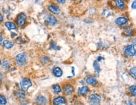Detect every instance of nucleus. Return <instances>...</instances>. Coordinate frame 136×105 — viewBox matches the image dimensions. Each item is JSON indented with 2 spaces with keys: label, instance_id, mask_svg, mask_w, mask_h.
I'll use <instances>...</instances> for the list:
<instances>
[{
  "label": "nucleus",
  "instance_id": "nucleus-13",
  "mask_svg": "<svg viewBox=\"0 0 136 105\" xmlns=\"http://www.w3.org/2000/svg\"><path fill=\"white\" fill-rule=\"evenodd\" d=\"M89 92V88L87 86H83L80 87L78 90L79 95H85Z\"/></svg>",
  "mask_w": 136,
  "mask_h": 105
},
{
  "label": "nucleus",
  "instance_id": "nucleus-31",
  "mask_svg": "<svg viewBox=\"0 0 136 105\" xmlns=\"http://www.w3.org/2000/svg\"><path fill=\"white\" fill-rule=\"evenodd\" d=\"M72 73L73 74V75L75 74V69H74V67H72Z\"/></svg>",
  "mask_w": 136,
  "mask_h": 105
},
{
  "label": "nucleus",
  "instance_id": "nucleus-27",
  "mask_svg": "<svg viewBox=\"0 0 136 105\" xmlns=\"http://www.w3.org/2000/svg\"><path fill=\"white\" fill-rule=\"evenodd\" d=\"M56 1L60 4H64L66 2V0H56Z\"/></svg>",
  "mask_w": 136,
  "mask_h": 105
},
{
  "label": "nucleus",
  "instance_id": "nucleus-3",
  "mask_svg": "<svg viewBox=\"0 0 136 105\" xmlns=\"http://www.w3.org/2000/svg\"><path fill=\"white\" fill-rule=\"evenodd\" d=\"M26 19L27 17L24 13H20L16 17L17 24L19 27H23L26 22Z\"/></svg>",
  "mask_w": 136,
  "mask_h": 105
},
{
  "label": "nucleus",
  "instance_id": "nucleus-29",
  "mask_svg": "<svg viewBox=\"0 0 136 105\" xmlns=\"http://www.w3.org/2000/svg\"><path fill=\"white\" fill-rule=\"evenodd\" d=\"M3 43V37L1 36V35L0 34V45H1Z\"/></svg>",
  "mask_w": 136,
  "mask_h": 105
},
{
  "label": "nucleus",
  "instance_id": "nucleus-28",
  "mask_svg": "<svg viewBox=\"0 0 136 105\" xmlns=\"http://www.w3.org/2000/svg\"><path fill=\"white\" fill-rule=\"evenodd\" d=\"M3 21V17L2 15V14L0 13V23H1Z\"/></svg>",
  "mask_w": 136,
  "mask_h": 105
},
{
  "label": "nucleus",
  "instance_id": "nucleus-24",
  "mask_svg": "<svg viewBox=\"0 0 136 105\" xmlns=\"http://www.w3.org/2000/svg\"><path fill=\"white\" fill-rule=\"evenodd\" d=\"M124 33H126V35H129V36H131V35H132V34H133V31H132V30H130V29H127V30H126L124 31Z\"/></svg>",
  "mask_w": 136,
  "mask_h": 105
},
{
  "label": "nucleus",
  "instance_id": "nucleus-17",
  "mask_svg": "<svg viewBox=\"0 0 136 105\" xmlns=\"http://www.w3.org/2000/svg\"><path fill=\"white\" fill-rule=\"evenodd\" d=\"M93 66H94L95 71V76H99V72L100 71V66H99V62H98L97 60H95Z\"/></svg>",
  "mask_w": 136,
  "mask_h": 105
},
{
  "label": "nucleus",
  "instance_id": "nucleus-19",
  "mask_svg": "<svg viewBox=\"0 0 136 105\" xmlns=\"http://www.w3.org/2000/svg\"><path fill=\"white\" fill-rule=\"evenodd\" d=\"M3 45H4V47H5L6 49H12L13 47V44L12 42H11L9 40H4V42H3Z\"/></svg>",
  "mask_w": 136,
  "mask_h": 105
},
{
  "label": "nucleus",
  "instance_id": "nucleus-7",
  "mask_svg": "<svg viewBox=\"0 0 136 105\" xmlns=\"http://www.w3.org/2000/svg\"><path fill=\"white\" fill-rule=\"evenodd\" d=\"M127 18L124 17H118V18H117L115 20V24L117 25L118 26H122V25L126 24L127 23Z\"/></svg>",
  "mask_w": 136,
  "mask_h": 105
},
{
  "label": "nucleus",
  "instance_id": "nucleus-4",
  "mask_svg": "<svg viewBox=\"0 0 136 105\" xmlns=\"http://www.w3.org/2000/svg\"><path fill=\"white\" fill-rule=\"evenodd\" d=\"M125 53L129 57H134L135 55V49L133 45H129L125 49Z\"/></svg>",
  "mask_w": 136,
  "mask_h": 105
},
{
  "label": "nucleus",
  "instance_id": "nucleus-11",
  "mask_svg": "<svg viewBox=\"0 0 136 105\" xmlns=\"http://www.w3.org/2000/svg\"><path fill=\"white\" fill-rule=\"evenodd\" d=\"M115 3L118 7V8L121 9V10L125 9V8H126V4L123 0H115Z\"/></svg>",
  "mask_w": 136,
  "mask_h": 105
},
{
  "label": "nucleus",
  "instance_id": "nucleus-15",
  "mask_svg": "<svg viewBox=\"0 0 136 105\" xmlns=\"http://www.w3.org/2000/svg\"><path fill=\"white\" fill-rule=\"evenodd\" d=\"M86 82L88 84H90V85H95V84L98 83V81L94 77L90 76V77H88L86 79Z\"/></svg>",
  "mask_w": 136,
  "mask_h": 105
},
{
  "label": "nucleus",
  "instance_id": "nucleus-26",
  "mask_svg": "<svg viewBox=\"0 0 136 105\" xmlns=\"http://www.w3.org/2000/svg\"><path fill=\"white\" fill-rule=\"evenodd\" d=\"M132 8L134 9H135V8H136V1H135V0H134V2L132 3Z\"/></svg>",
  "mask_w": 136,
  "mask_h": 105
},
{
  "label": "nucleus",
  "instance_id": "nucleus-33",
  "mask_svg": "<svg viewBox=\"0 0 136 105\" xmlns=\"http://www.w3.org/2000/svg\"><path fill=\"white\" fill-rule=\"evenodd\" d=\"M1 60H0V66H1Z\"/></svg>",
  "mask_w": 136,
  "mask_h": 105
},
{
  "label": "nucleus",
  "instance_id": "nucleus-2",
  "mask_svg": "<svg viewBox=\"0 0 136 105\" xmlns=\"http://www.w3.org/2000/svg\"><path fill=\"white\" fill-rule=\"evenodd\" d=\"M32 86V82L31 80L28 78L23 79L20 82V86L23 91H28V89Z\"/></svg>",
  "mask_w": 136,
  "mask_h": 105
},
{
  "label": "nucleus",
  "instance_id": "nucleus-1",
  "mask_svg": "<svg viewBox=\"0 0 136 105\" xmlns=\"http://www.w3.org/2000/svg\"><path fill=\"white\" fill-rule=\"evenodd\" d=\"M16 62L20 66H26L28 62V55L25 52L20 53L18 54L16 57Z\"/></svg>",
  "mask_w": 136,
  "mask_h": 105
},
{
  "label": "nucleus",
  "instance_id": "nucleus-32",
  "mask_svg": "<svg viewBox=\"0 0 136 105\" xmlns=\"http://www.w3.org/2000/svg\"><path fill=\"white\" fill-rule=\"evenodd\" d=\"M1 79H2V76H1V74H0V82H1Z\"/></svg>",
  "mask_w": 136,
  "mask_h": 105
},
{
  "label": "nucleus",
  "instance_id": "nucleus-21",
  "mask_svg": "<svg viewBox=\"0 0 136 105\" xmlns=\"http://www.w3.org/2000/svg\"><path fill=\"white\" fill-rule=\"evenodd\" d=\"M7 103V100H6V98L3 95L0 94V104H6Z\"/></svg>",
  "mask_w": 136,
  "mask_h": 105
},
{
  "label": "nucleus",
  "instance_id": "nucleus-23",
  "mask_svg": "<svg viewBox=\"0 0 136 105\" xmlns=\"http://www.w3.org/2000/svg\"><path fill=\"white\" fill-rule=\"evenodd\" d=\"M129 91H130L131 93L134 96H136V87L135 86H132L129 87Z\"/></svg>",
  "mask_w": 136,
  "mask_h": 105
},
{
  "label": "nucleus",
  "instance_id": "nucleus-10",
  "mask_svg": "<svg viewBox=\"0 0 136 105\" xmlns=\"http://www.w3.org/2000/svg\"><path fill=\"white\" fill-rule=\"evenodd\" d=\"M53 73L56 77H60L63 75V71L60 67H55L53 70Z\"/></svg>",
  "mask_w": 136,
  "mask_h": 105
},
{
  "label": "nucleus",
  "instance_id": "nucleus-14",
  "mask_svg": "<svg viewBox=\"0 0 136 105\" xmlns=\"http://www.w3.org/2000/svg\"><path fill=\"white\" fill-rule=\"evenodd\" d=\"M4 25H5V27L9 30H15L16 28V25L15 23H14L13 22H6V23H4Z\"/></svg>",
  "mask_w": 136,
  "mask_h": 105
},
{
  "label": "nucleus",
  "instance_id": "nucleus-8",
  "mask_svg": "<svg viewBox=\"0 0 136 105\" xmlns=\"http://www.w3.org/2000/svg\"><path fill=\"white\" fill-rule=\"evenodd\" d=\"M67 103V100L64 97L59 96L57 98H55L53 100V104L55 105H60V104H66Z\"/></svg>",
  "mask_w": 136,
  "mask_h": 105
},
{
  "label": "nucleus",
  "instance_id": "nucleus-25",
  "mask_svg": "<svg viewBox=\"0 0 136 105\" xmlns=\"http://www.w3.org/2000/svg\"><path fill=\"white\" fill-rule=\"evenodd\" d=\"M51 48L52 49H55V50H60V47H57V46L55 45V44H51Z\"/></svg>",
  "mask_w": 136,
  "mask_h": 105
},
{
  "label": "nucleus",
  "instance_id": "nucleus-20",
  "mask_svg": "<svg viewBox=\"0 0 136 105\" xmlns=\"http://www.w3.org/2000/svg\"><path fill=\"white\" fill-rule=\"evenodd\" d=\"M53 90L55 94H59L60 93H61V87L60 86V85H58V84H55V85H53Z\"/></svg>",
  "mask_w": 136,
  "mask_h": 105
},
{
  "label": "nucleus",
  "instance_id": "nucleus-16",
  "mask_svg": "<svg viewBox=\"0 0 136 105\" xmlns=\"http://www.w3.org/2000/svg\"><path fill=\"white\" fill-rule=\"evenodd\" d=\"M48 21L49 23L52 25V26H54L57 23V20L53 15H50L48 17Z\"/></svg>",
  "mask_w": 136,
  "mask_h": 105
},
{
  "label": "nucleus",
  "instance_id": "nucleus-6",
  "mask_svg": "<svg viewBox=\"0 0 136 105\" xmlns=\"http://www.w3.org/2000/svg\"><path fill=\"white\" fill-rule=\"evenodd\" d=\"M48 9L50 12L53 14H56L58 15L60 13V9L59 7L55 4H51L48 6Z\"/></svg>",
  "mask_w": 136,
  "mask_h": 105
},
{
  "label": "nucleus",
  "instance_id": "nucleus-5",
  "mask_svg": "<svg viewBox=\"0 0 136 105\" xmlns=\"http://www.w3.org/2000/svg\"><path fill=\"white\" fill-rule=\"evenodd\" d=\"M89 101L92 104H99L101 101V98L98 94H93L89 96Z\"/></svg>",
  "mask_w": 136,
  "mask_h": 105
},
{
  "label": "nucleus",
  "instance_id": "nucleus-22",
  "mask_svg": "<svg viewBox=\"0 0 136 105\" xmlns=\"http://www.w3.org/2000/svg\"><path fill=\"white\" fill-rule=\"evenodd\" d=\"M129 72H130L131 75L132 76L134 79H135L136 78V68H135V67H134L131 68Z\"/></svg>",
  "mask_w": 136,
  "mask_h": 105
},
{
  "label": "nucleus",
  "instance_id": "nucleus-9",
  "mask_svg": "<svg viewBox=\"0 0 136 105\" xmlns=\"http://www.w3.org/2000/svg\"><path fill=\"white\" fill-rule=\"evenodd\" d=\"M73 87L71 84H67V85L64 87V92L66 95L72 94L73 93Z\"/></svg>",
  "mask_w": 136,
  "mask_h": 105
},
{
  "label": "nucleus",
  "instance_id": "nucleus-12",
  "mask_svg": "<svg viewBox=\"0 0 136 105\" xmlns=\"http://www.w3.org/2000/svg\"><path fill=\"white\" fill-rule=\"evenodd\" d=\"M36 102L38 104H46L47 103V99L45 97L43 96H39L36 98Z\"/></svg>",
  "mask_w": 136,
  "mask_h": 105
},
{
  "label": "nucleus",
  "instance_id": "nucleus-18",
  "mask_svg": "<svg viewBox=\"0 0 136 105\" xmlns=\"http://www.w3.org/2000/svg\"><path fill=\"white\" fill-rule=\"evenodd\" d=\"M16 96L18 98H20L21 99H25V94L23 91V90H18L16 93Z\"/></svg>",
  "mask_w": 136,
  "mask_h": 105
},
{
  "label": "nucleus",
  "instance_id": "nucleus-34",
  "mask_svg": "<svg viewBox=\"0 0 136 105\" xmlns=\"http://www.w3.org/2000/svg\"><path fill=\"white\" fill-rule=\"evenodd\" d=\"M11 1H15V0H11Z\"/></svg>",
  "mask_w": 136,
  "mask_h": 105
},
{
  "label": "nucleus",
  "instance_id": "nucleus-30",
  "mask_svg": "<svg viewBox=\"0 0 136 105\" xmlns=\"http://www.w3.org/2000/svg\"><path fill=\"white\" fill-rule=\"evenodd\" d=\"M101 60H104V58L103 57H99V59H98V60L97 61H100Z\"/></svg>",
  "mask_w": 136,
  "mask_h": 105
}]
</instances>
